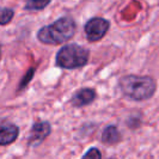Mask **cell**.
<instances>
[{
    "mask_svg": "<svg viewBox=\"0 0 159 159\" xmlns=\"http://www.w3.org/2000/svg\"><path fill=\"white\" fill-rule=\"evenodd\" d=\"M110 29V22L103 17H92L84 25V32L89 42L95 43L103 39Z\"/></svg>",
    "mask_w": 159,
    "mask_h": 159,
    "instance_id": "cell-4",
    "label": "cell"
},
{
    "mask_svg": "<svg viewBox=\"0 0 159 159\" xmlns=\"http://www.w3.org/2000/svg\"><path fill=\"white\" fill-rule=\"evenodd\" d=\"M90 50L77 43H68L59 49L56 53L55 65L62 70L81 68L89 62Z\"/></svg>",
    "mask_w": 159,
    "mask_h": 159,
    "instance_id": "cell-3",
    "label": "cell"
},
{
    "mask_svg": "<svg viewBox=\"0 0 159 159\" xmlns=\"http://www.w3.org/2000/svg\"><path fill=\"white\" fill-rule=\"evenodd\" d=\"M122 95L135 102H143L153 97L157 90V83L150 75L127 74L119 80Z\"/></svg>",
    "mask_w": 159,
    "mask_h": 159,
    "instance_id": "cell-1",
    "label": "cell"
},
{
    "mask_svg": "<svg viewBox=\"0 0 159 159\" xmlns=\"http://www.w3.org/2000/svg\"><path fill=\"white\" fill-rule=\"evenodd\" d=\"M35 71H36L35 67H31V68H29V70L26 71V73L24 74V77L22 78L19 85H18V91H23L24 89L29 85V83L32 80V77H34V74H35Z\"/></svg>",
    "mask_w": 159,
    "mask_h": 159,
    "instance_id": "cell-11",
    "label": "cell"
},
{
    "mask_svg": "<svg viewBox=\"0 0 159 159\" xmlns=\"http://www.w3.org/2000/svg\"><path fill=\"white\" fill-rule=\"evenodd\" d=\"M15 17V11L10 7H2L0 10V25L5 26L11 23Z\"/></svg>",
    "mask_w": 159,
    "mask_h": 159,
    "instance_id": "cell-10",
    "label": "cell"
},
{
    "mask_svg": "<svg viewBox=\"0 0 159 159\" xmlns=\"http://www.w3.org/2000/svg\"><path fill=\"white\" fill-rule=\"evenodd\" d=\"M19 134V127L7 120H1L0 123V145L7 146L15 143Z\"/></svg>",
    "mask_w": 159,
    "mask_h": 159,
    "instance_id": "cell-7",
    "label": "cell"
},
{
    "mask_svg": "<svg viewBox=\"0 0 159 159\" xmlns=\"http://www.w3.org/2000/svg\"><path fill=\"white\" fill-rule=\"evenodd\" d=\"M122 136L119 128L115 125H109L103 129V133L101 136V141L105 145H117L121 141Z\"/></svg>",
    "mask_w": 159,
    "mask_h": 159,
    "instance_id": "cell-8",
    "label": "cell"
},
{
    "mask_svg": "<svg viewBox=\"0 0 159 159\" xmlns=\"http://www.w3.org/2000/svg\"><path fill=\"white\" fill-rule=\"evenodd\" d=\"M50 4L49 0L46 1H39V0H29L24 4V8L26 11H42Z\"/></svg>",
    "mask_w": 159,
    "mask_h": 159,
    "instance_id": "cell-9",
    "label": "cell"
},
{
    "mask_svg": "<svg viewBox=\"0 0 159 159\" xmlns=\"http://www.w3.org/2000/svg\"><path fill=\"white\" fill-rule=\"evenodd\" d=\"M108 159H117V158H114V157H111V158H108Z\"/></svg>",
    "mask_w": 159,
    "mask_h": 159,
    "instance_id": "cell-13",
    "label": "cell"
},
{
    "mask_svg": "<svg viewBox=\"0 0 159 159\" xmlns=\"http://www.w3.org/2000/svg\"><path fill=\"white\" fill-rule=\"evenodd\" d=\"M81 159H102V153L97 147H91L84 153Z\"/></svg>",
    "mask_w": 159,
    "mask_h": 159,
    "instance_id": "cell-12",
    "label": "cell"
},
{
    "mask_svg": "<svg viewBox=\"0 0 159 159\" xmlns=\"http://www.w3.org/2000/svg\"><path fill=\"white\" fill-rule=\"evenodd\" d=\"M52 133V126L48 121L39 120L32 125L28 136V146H39L43 143Z\"/></svg>",
    "mask_w": 159,
    "mask_h": 159,
    "instance_id": "cell-5",
    "label": "cell"
},
{
    "mask_svg": "<svg viewBox=\"0 0 159 159\" xmlns=\"http://www.w3.org/2000/svg\"><path fill=\"white\" fill-rule=\"evenodd\" d=\"M75 32V20L71 16H62L52 24L42 26L37 31V40L47 46H57L73 39Z\"/></svg>",
    "mask_w": 159,
    "mask_h": 159,
    "instance_id": "cell-2",
    "label": "cell"
},
{
    "mask_svg": "<svg viewBox=\"0 0 159 159\" xmlns=\"http://www.w3.org/2000/svg\"><path fill=\"white\" fill-rule=\"evenodd\" d=\"M97 98L96 90L91 88H83L75 91L71 97V104L74 108H83L92 104Z\"/></svg>",
    "mask_w": 159,
    "mask_h": 159,
    "instance_id": "cell-6",
    "label": "cell"
}]
</instances>
